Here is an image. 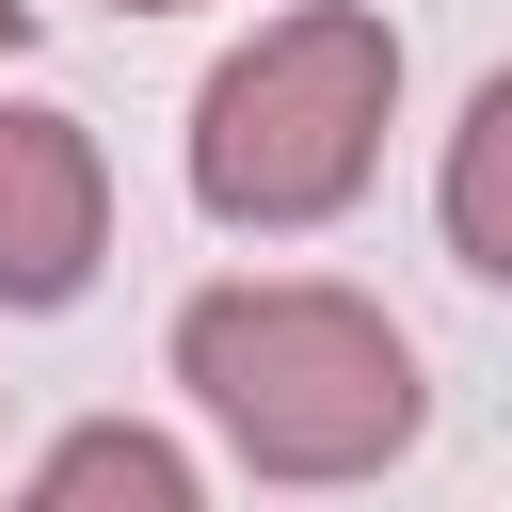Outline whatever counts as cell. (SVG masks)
I'll return each mask as SVG.
<instances>
[{
	"label": "cell",
	"instance_id": "8992f818",
	"mask_svg": "<svg viewBox=\"0 0 512 512\" xmlns=\"http://www.w3.org/2000/svg\"><path fill=\"white\" fill-rule=\"evenodd\" d=\"M0 48H32V0H0Z\"/></svg>",
	"mask_w": 512,
	"mask_h": 512
},
{
	"label": "cell",
	"instance_id": "277c9868",
	"mask_svg": "<svg viewBox=\"0 0 512 512\" xmlns=\"http://www.w3.org/2000/svg\"><path fill=\"white\" fill-rule=\"evenodd\" d=\"M432 208H448V256L480 272V288H512V64L464 96V128H448V176H432Z\"/></svg>",
	"mask_w": 512,
	"mask_h": 512
},
{
	"label": "cell",
	"instance_id": "6da1fadb",
	"mask_svg": "<svg viewBox=\"0 0 512 512\" xmlns=\"http://www.w3.org/2000/svg\"><path fill=\"white\" fill-rule=\"evenodd\" d=\"M176 384L208 400V432L256 480H368L416 448V352L384 304L320 288V272H240L176 304Z\"/></svg>",
	"mask_w": 512,
	"mask_h": 512
},
{
	"label": "cell",
	"instance_id": "3957f363",
	"mask_svg": "<svg viewBox=\"0 0 512 512\" xmlns=\"http://www.w3.org/2000/svg\"><path fill=\"white\" fill-rule=\"evenodd\" d=\"M112 256V160L80 112H0V304H80Z\"/></svg>",
	"mask_w": 512,
	"mask_h": 512
},
{
	"label": "cell",
	"instance_id": "52a82bcc",
	"mask_svg": "<svg viewBox=\"0 0 512 512\" xmlns=\"http://www.w3.org/2000/svg\"><path fill=\"white\" fill-rule=\"evenodd\" d=\"M128 16H176V0H128Z\"/></svg>",
	"mask_w": 512,
	"mask_h": 512
},
{
	"label": "cell",
	"instance_id": "5b68a950",
	"mask_svg": "<svg viewBox=\"0 0 512 512\" xmlns=\"http://www.w3.org/2000/svg\"><path fill=\"white\" fill-rule=\"evenodd\" d=\"M32 496H144V512H192V448H160V432L96 416V432H64V448L32 464Z\"/></svg>",
	"mask_w": 512,
	"mask_h": 512
},
{
	"label": "cell",
	"instance_id": "7a4b0ae2",
	"mask_svg": "<svg viewBox=\"0 0 512 512\" xmlns=\"http://www.w3.org/2000/svg\"><path fill=\"white\" fill-rule=\"evenodd\" d=\"M384 112H400V32L368 0H304L256 48L208 64V96H192V208L256 224V240L336 224L368 192V160H384Z\"/></svg>",
	"mask_w": 512,
	"mask_h": 512
}]
</instances>
